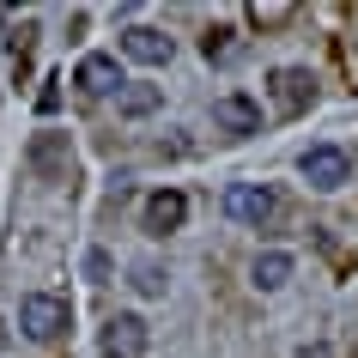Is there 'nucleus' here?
<instances>
[{
  "mask_svg": "<svg viewBox=\"0 0 358 358\" xmlns=\"http://www.w3.org/2000/svg\"><path fill=\"white\" fill-rule=\"evenodd\" d=\"M292 255H285V249H262V255H255V267H249V280H255V292H280L285 280H292Z\"/></svg>",
  "mask_w": 358,
  "mask_h": 358,
  "instance_id": "11",
  "label": "nucleus"
},
{
  "mask_svg": "<svg viewBox=\"0 0 358 358\" xmlns=\"http://www.w3.org/2000/svg\"><path fill=\"white\" fill-rule=\"evenodd\" d=\"M298 170H303V182H310V189H340V182H346V170H352V158H346L340 146H310V152L298 158Z\"/></svg>",
  "mask_w": 358,
  "mask_h": 358,
  "instance_id": "3",
  "label": "nucleus"
},
{
  "mask_svg": "<svg viewBox=\"0 0 358 358\" xmlns=\"http://www.w3.org/2000/svg\"><path fill=\"white\" fill-rule=\"evenodd\" d=\"M73 85H79V92H92V97L122 92V67H115V55H85V61H79V73H73Z\"/></svg>",
  "mask_w": 358,
  "mask_h": 358,
  "instance_id": "10",
  "label": "nucleus"
},
{
  "mask_svg": "<svg viewBox=\"0 0 358 358\" xmlns=\"http://www.w3.org/2000/svg\"><path fill=\"white\" fill-rule=\"evenodd\" d=\"M201 49H207V61H213V55H231V31H207Z\"/></svg>",
  "mask_w": 358,
  "mask_h": 358,
  "instance_id": "15",
  "label": "nucleus"
},
{
  "mask_svg": "<svg viewBox=\"0 0 358 358\" xmlns=\"http://www.w3.org/2000/svg\"><path fill=\"white\" fill-rule=\"evenodd\" d=\"M85 273H92V280H103V273H110V255H103V249H92V255H85Z\"/></svg>",
  "mask_w": 358,
  "mask_h": 358,
  "instance_id": "16",
  "label": "nucleus"
},
{
  "mask_svg": "<svg viewBox=\"0 0 358 358\" xmlns=\"http://www.w3.org/2000/svg\"><path fill=\"white\" fill-rule=\"evenodd\" d=\"M273 207H280V194L267 189V182H231L225 189V213L237 219V225H267Z\"/></svg>",
  "mask_w": 358,
  "mask_h": 358,
  "instance_id": "2",
  "label": "nucleus"
},
{
  "mask_svg": "<svg viewBox=\"0 0 358 358\" xmlns=\"http://www.w3.org/2000/svg\"><path fill=\"white\" fill-rule=\"evenodd\" d=\"M298 13L292 0H249V24H262V31H273V24H285Z\"/></svg>",
  "mask_w": 358,
  "mask_h": 358,
  "instance_id": "13",
  "label": "nucleus"
},
{
  "mask_svg": "<svg viewBox=\"0 0 358 358\" xmlns=\"http://www.w3.org/2000/svg\"><path fill=\"white\" fill-rule=\"evenodd\" d=\"M146 322L140 316H110L103 322V358H140L146 352Z\"/></svg>",
  "mask_w": 358,
  "mask_h": 358,
  "instance_id": "7",
  "label": "nucleus"
},
{
  "mask_svg": "<svg viewBox=\"0 0 358 358\" xmlns=\"http://www.w3.org/2000/svg\"><path fill=\"white\" fill-rule=\"evenodd\" d=\"M158 103H164V92H158V85H146V79H122V92H115V110L134 115V122H140V115H152Z\"/></svg>",
  "mask_w": 358,
  "mask_h": 358,
  "instance_id": "12",
  "label": "nucleus"
},
{
  "mask_svg": "<svg viewBox=\"0 0 358 358\" xmlns=\"http://www.w3.org/2000/svg\"><path fill=\"white\" fill-rule=\"evenodd\" d=\"M213 122L225 134H262V103L249 92H225V97H213Z\"/></svg>",
  "mask_w": 358,
  "mask_h": 358,
  "instance_id": "5",
  "label": "nucleus"
},
{
  "mask_svg": "<svg viewBox=\"0 0 358 358\" xmlns=\"http://www.w3.org/2000/svg\"><path fill=\"white\" fill-rule=\"evenodd\" d=\"M122 55L140 61V67H164L170 61V37L152 31V24H134V31H122Z\"/></svg>",
  "mask_w": 358,
  "mask_h": 358,
  "instance_id": "9",
  "label": "nucleus"
},
{
  "mask_svg": "<svg viewBox=\"0 0 358 358\" xmlns=\"http://www.w3.org/2000/svg\"><path fill=\"white\" fill-rule=\"evenodd\" d=\"M67 322H73V310H67L61 292H24L19 328H24L31 340H61V334H67Z\"/></svg>",
  "mask_w": 358,
  "mask_h": 358,
  "instance_id": "1",
  "label": "nucleus"
},
{
  "mask_svg": "<svg viewBox=\"0 0 358 358\" xmlns=\"http://www.w3.org/2000/svg\"><path fill=\"white\" fill-rule=\"evenodd\" d=\"M267 92H273V103H280L285 115H303L310 103H316V79L303 73V67H273Z\"/></svg>",
  "mask_w": 358,
  "mask_h": 358,
  "instance_id": "4",
  "label": "nucleus"
},
{
  "mask_svg": "<svg viewBox=\"0 0 358 358\" xmlns=\"http://www.w3.org/2000/svg\"><path fill=\"white\" fill-rule=\"evenodd\" d=\"M0 346H6V334H0Z\"/></svg>",
  "mask_w": 358,
  "mask_h": 358,
  "instance_id": "18",
  "label": "nucleus"
},
{
  "mask_svg": "<svg viewBox=\"0 0 358 358\" xmlns=\"http://www.w3.org/2000/svg\"><path fill=\"white\" fill-rule=\"evenodd\" d=\"M134 292H146V298H158V292H164V273H158L152 262H140V267H134Z\"/></svg>",
  "mask_w": 358,
  "mask_h": 358,
  "instance_id": "14",
  "label": "nucleus"
},
{
  "mask_svg": "<svg viewBox=\"0 0 358 358\" xmlns=\"http://www.w3.org/2000/svg\"><path fill=\"white\" fill-rule=\"evenodd\" d=\"M31 170L67 182V176H73V146H67V134H37V140H31Z\"/></svg>",
  "mask_w": 358,
  "mask_h": 358,
  "instance_id": "6",
  "label": "nucleus"
},
{
  "mask_svg": "<svg viewBox=\"0 0 358 358\" xmlns=\"http://www.w3.org/2000/svg\"><path fill=\"white\" fill-rule=\"evenodd\" d=\"M298 358H334V352H328V346H322V340H316V346H303Z\"/></svg>",
  "mask_w": 358,
  "mask_h": 358,
  "instance_id": "17",
  "label": "nucleus"
},
{
  "mask_svg": "<svg viewBox=\"0 0 358 358\" xmlns=\"http://www.w3.org/2000/svg\"><path fill=\"white\" fill-rule=\"evenodd\" d=\"M182 219H189V194H182V189H158L146 201V231H152V237L182 231Z\"/></svg>",
  "mask_w": 358,
  "mask_h": 358,
  "instance_id": "8",
  "label": "nucleus"
}]
</instances>
